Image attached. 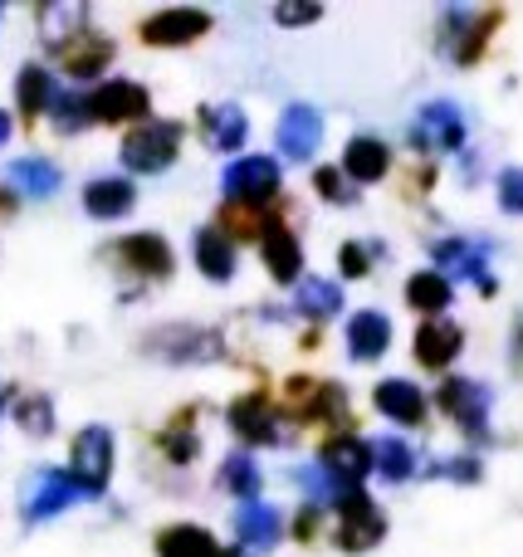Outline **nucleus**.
<instances>
[{
	"label": "nucleus",
	"mask_w": 523,
	"mask_h": 557,
	"mask_svg": "<svg viewBox=\"0 0 523 557\" xmlns=\"http://www.w3.org/2000/svg\"><path fill=\"white\" fill-rule=\"evenodd\" d=\"M387 172H391V147L382 143V137L358 133L348 147H343V176H348V182L372 186V182H382Z\"/></svg>",
	"instance_id": "19"
},
{
	"label": "nucleus",
	"mask_w": 523,
	"mask_h": 557,
	"mask_svg": "<svg viewBox=\"0 0 523 557\" xmlns=\"http://www.w3.org/2000/svg\"><path fill=\"white\" fill-rule=\"evenodd\" d=\"M514 367L523 372V313L514 318Z\"/></svg>",
	"instance_id": "43"
},
{
	"label": "nucleus",
	"mask_w": 523,
	"mask_h": 557,
	"mask_svg": "<svg viewBox=\"0 0 523 557\" xmlns=\"http://www.w3.org/2000/svg\"><path fill=\"white\" fill-rule=\"evenodd\" d=\"M88 123H108V127L152 123V94L142 84H133V78H108V84H98L88 94Z\"/></svg>",
	"instance_id": "4"
},
{
	"label": "nucleus",
	"mask_w": 523,
	"mask_h": 557,
	"mask_svg": "<svg viewBox=\"0 0 523 557\" xmlns=\"http://www.w3.org/2000/svg\"><path fill=\"white\" fill-rule=\"evenodd\" d=\"M436 406L470 435H485L489 425V386L470 382V376H446L436 392Z\"/></svg>",
	"instance_id": "7"
},
{
	"label": "nucleus",
	"mask_w": 523,
	"mask_h": 557,
	"mask_svg": "<svg viewBox=\"0 0 523 557\" xmlns=\"http://www.w3.org/2000/svg\"><path fill=\"white\" fill-rule=\"evenodd\" d=\"M313 186H319V191H323V201H333V206H352L348 176H343V172H333V166H319V172H313Z\"/></svg>",
	"instance_id": "38"
},
{
	"label": "nucleus",
	"mask_w": 523,
	"mask_h": 557,
	"mask_svg": "<svg viewBox=\"0 0 523 557\" xmlns=\"http://www.w3.org/2000/svg\"><path fill=\"white\" fill-rule=\"evenodd\" d=\"M137 206V186L127 176H98V182L84 186V211L94 221H123Z\"/></svg>",
	"instance_id": "21"
},
{
	"label": "nucleus",
	"mask_w": 523,
	"mask_h": 557,
	"mask_svg": "<svg viewBox=\"0 0 523 557\" xmlns=\"http://www.w3.org/2000/svg\"><path fill=\"white\" fill-rule=\"evenodd\" d=\"M10 206H15V196H5V191H0V211H10Z\"/></svg>",
	"instance_id": "45"
},
{
	"label": "nucleus",
	"mask_w": 523,
	"mask_h": 557,
	"mask_svg": "<svg viewBox=\"0 0 523 557\" xmlns=\"http://www.w3.org/2000/svg\"><path fill=\"white\" fill-rule=\"evenodd\" d=\"M440 474H446V480H460V484H475V480H480V460L460 455V460H446V465H440Z\"/></svg>",
	"instance_id": "42"
},
{
	"label": "nucleus",
	"mask_w": 523,
	"mask_h": 557,
	"mask_svg": "<svg viewBox=\"0 0 523 557\" xmlns=\"http://www.w3.org/2000/svg\"><path fill=\"white\" fill-rule=\"evenodd\" d=\"M74 499H78V490H74V480H69V470H39L35 484H29L25 519H29V523L54 519V513H64Z\"/></svg>",
	"instance_id": "20"
},
{
	"label": "nucleus",
	"mask_w": 523,
	"mask_h": 557,
	"mask_svg": "<svg viewBox=\"0 0 523 557\" xmlns=\"http://www.w3.org/2000/svg\"><path fill=\"white\" fill-rule=\"evenodd\" d=\"M206 29H211V15H206V10L176 5V10L147 15L137 35H142V45H152V49H182V45H191V39H201Z\"/></svg>",
	"instance_id": "8"
},
{
	"label": "nucleus",
	"mask_w": 523,
	"mask_h": 557,
	"mask_svg": "<svg viewBox=\"0 0 523 557\" xmlns=\"http://www.w3.org/2000/svg\"><path fill=\"white\" fill-rule=\"evenodd\" d=\"M499 206L523 215V166H509V172L499 176Z\"/></svg>",
	"instance_id": "40"
},
{
	"label": "nucleus",
	"mask_w": 523,
	"mask_h": 557,
	"mask_svg": "<svg viewBox=\"0 0 523 557\" xmlns=\"http://www.w3.org/2000/svg\"><path fill=\"white\" fill-rule=\"evenodd\" d=\"M372 470L387 474V480H411V474H416V450H411L407 441H397V435L372 441Z\"/></svg>",
	"instance_id": "32"
},
{
	"label": "nucleus",
	"mask_w": 523,
	"mask_h": 557,
	"mask_svg": "<svg viewBox=\"0 0 523 557\" xmlns=\"http://www.w3.org/2000/svg\"><path fill=\"white\" fill-rule=\"evenodd\" d=\"M235 533H240V543H250V548H274V543L284 539V519H279V509L250 499L235 513Z\"/></svg>",
	"instance_id": "27"
},
{
	"label": "nucleus",
	"mask_w": 523,
	"mask_h": 557,
	"mask_svg": "<svg viewBox=\"0 0 523 557\" xmlns=\"http://www.w3.org/2000/svg\"><path fill=\"white\" fill-rule=\"evenodd\" d=\"M10 182H15L25 196H54L59 166L45 162V157H20V162H10Z\"/></svg>",
	"instance_id": "30"
},
{
	"label": "nucleus",
	"mask_w": 523,
	"mask_h": 557,
	"mask_svg": "<svg viewBox=\"0 0 523 557\" xmlns=\"http://www.w3.org/2000/svg\"><path fill=\"white\" fill-rule=\"evenodd\" d=\"M196 270H201L211 284H231L235 274V240L221 231V225H206L196 235Z\"/></svg>",
	"instance_id": "25"
},
{
	"label": "nucleus",
	"mask_w": 523,
	"mask_h": 557,
	"mask_svg": "<svg viewBox=\"0 0 523 557\" xmlns=\"http://www.w3.org/2000/svg\"><path fill=\"white\" fill-rule=\"evenodd\" d=\"M294 308H299L303 318H313V323H328L333 313H343V288L328 284V278H303Z\"/></svg>",
	"instance_id": "29"
},
{
	"label": "nucleus",
	"mask_w": 523,
	"mask_h": 557,
	"mask_svg": "<svg viewBox=\"0 0 523 557\" xmlns=\"http://www.w3.org/2000/svg\"><path fill=\"white\" fill-rule=\"evenodd\" d=\"M460 347H465V333H460V323H450V318H426V323L416 327V362L426 367V372H446L460 357Z\"/></svg>",
	"instance_id": "16"
},
{
	"label": "nucleus",
	"mask_w": 523,
	"mask_h": 557,
	"mask_svg": "<svg viewBox=\"0 0 523 557\" xmlns=\"http://www.w3.org/2000/svg\"><path fill=\"white\" fill-rule=\"evenodd\" d=\"M225 416H231V431L245 445H279V416H274V406L260 392H245L240 401H231Z\"/></svg>",
	"instance_id": "14"
},
{
	"label": "nucleus",
	"mask_w": 523,
	"mask_h": 557,
	"mask_svg": "<svg viewBox=\"0 0 523 557\" xmlns=\"http://www.w3.org/2000/svg\"><path fill=\"white\" fill-rule=\"evenodd\" d=\"M260 255L274 284H303V245L289 225H270V235L260 240Z\"/></svg>",
	"instance_id": "18"
},
{
	"label": "nucleus",
	"mask_w": 523,
	"mask_h": 557,
	"mask_svg": "<svg viewBox=\"0 0 523 557\" xmlns=\"http://www.w3.org/2000/svg\"><path fill=\"white\" fill-rule=\"evenodd\" d=\"M284 411L294 421H323V416H343V386L313 382V376H289L284 382Z\"/></svg>",
	"instance_id": "10"
},
{
	"label": "nucleus",
	"mask_w": 523,
	"mask_h": 557,
	"mask_svg": "<svg viewBox=\"0 0 523 557\" xmlns=\"http://www.w3.org/2000/svg\"><path fill=\"white\" fill-rule=\"evenodd\" d=\"M319 465H323V484H328L333 494L362 490V480L372 474V445L358 441L352 431H338V435H328V441H323Z\"/></svg>",
	"instance_id": "6"
},
{
	"label": "nucleus",
	"mask_w": 523,
	"mask_h": 557,
	"mask_svg": "<svg viewBox=\"0 0 523 557\" xmlns=\"http://www.w3.org/2000/svg\"><path fill=\"white\" fill-rule=\"evenodd\" d=\"M10 133H15V123H10V113H5V108H0V147L10 143Z\"/></svg>",
	"instance_id": "44"
},
{
	"label": "nucleus",
	"mask_w": 523,
	"mask_h": 557,
	"mask_svg": "<svg viewBox=\"0 0 523 557\" xmlns=\"http://www.w3.org/2000/svg\"><path fill=\"white\" fill-rule=\"evenodd\" d=\"M372 406H377L387 421H397V425H421L426 421V392H421L416 382H407V376H387V382H377Z\"/></svg>",
	"instance_id": "17"
},
{
	"label": "nucleus",
	"mask_w": 523,
	"mask_h": 557,
	"mask_svg": "<svg viewBox=\"0 0 523 557\" xmlns=\"http://www.w3.org/2000/svg\"><path fill=\"white\" fill-rule=\"evenodd\" d=\"M0 15H5V10H0Z\"/></svg>",
	"instance_id": "47"
},
{
	"label": "nucleus",
	"mask_w": 523,
	"mask_h": 557,
	"mask_svg": "<svg viewBox=\"0 0 523 557\" xmlns=\"http://www.w3.org/2000/svg\"><path fill=\"white\" fill-rule=\"evenodd\" d=\"M54 59L69 78H98L113 64V39L98 35V29H84V35H74L64 49H54Z\"/></svg>",
	"instance_id": "15"
},
{
	"label": "nucleus",
	"mask_w": 523,
	"mask_h": 557,
	"mask_svg": "<svg viewBox=\"0 0 523 557\" xmlns=\"http://www.w3.org/2000/svg\"><path fill=\"white\" fill-rule=\"evenodd\" d=\"M201 137H206V147H215V152H240L245 137H250V117H245L235 103L201 108Z\"/></svg>",
	"instance_id": "22"
},
{
	"label": "nucleus",
	"mask_w": 523,
	"mask_h": 557,
	"mask_svg": "<svg viewBox=\"0 0 523 557\" xmlns=\"http://www.w3.org/2000/svg\"><path fill=\"white\" fill-rule=\"evenodd\" d=\"M221 484H225V490H231L240 504H250L254 494H260V465H254L245 450H235L231 460L221 465Z\"/></svg>",
	"instance_id": "34"
},
{
	"label": "nucleus",
	"mask_w": 523,
	"mask_h": 557,
	"mask_svg": "<svg viewBox=\"0 0 523 557\" xmlns=\"http://www.w3.org/2000/svg\"><path fill=\"white\" fill-rule=\"evenodd\" d=\"M221 191H225V206H264L279 201V162L274 157H235L221 176Z\"/></svg>",
	"instance_id": "3"
},
{
	"label": "nucleus",
	"mask_w": 523,
	"mask_h": 557,
	"mask_svg": "<svg viewBox=\"0 0 523 557\" xmlns=\"http://www.w3.org/2000/svg\"><path fill=\"white\" fill-rule=\"evenodd\" d=\"M186 421H191V416H182L176 425H166V435H162V450L172 455L176 465H191L196 460V435L186 431Z\"/></svg>",
	"instance_id": "37"
},
{
	"label": "nucleus",
	"mask_w": 523,
	"mask_h": 557,
	"mask_svg": "<svg viewBox=\"0 0 523 557\" xmlns=\"http://www.w3.org/2000/svg\"><path fill=\"white\" fill-rule=\"evenodd\" d=\"M387 347H391V318L387 313H377V308H362V313H352V323H348V352H352V362H377Z\"/></svg>",
	"instance_id": "23"
},
{
	"label": "nucleus",
	"mask_w": 523,
	"mask_h": 557,
	"mask_svg": "<svg viewBox=\"0 0 523 557\" xmlns=\"http://www.w3.org/2000/svg\"><path fill=\"white\" fill-rule=\"evenodd\" d=\"M323 143V117L313 103H289L279 117V152L289 162H309Z\"/></svg>",
	"instance_id": "13"
},
{
	"label": "nucleus",
	"mask_w": 523,
	"mask_h": 557,
	"mask_svg": "<svg viewBox=\"0 0 523 557\" xmlns=\"http://www.w3.org/2000/svg\"><path fill=\"white\" fill-rule=\"evenodd\" d=\"M49 113H54V127H59L64 137L78 133V127L88 123V94H59Z\"/></svg>",
	"instance_id": "36"
},
{
	"label": "nucleus",
	"mask_w": 523,
	"mask_h": 557,
	"mask_svg": "<svg viewBox=\"0 0 523 557\" xmlns=\"http://www.w3.org/2000/svg\"><path fill=\"white\" fill-rule=\"evenodd\" d=\"M338 270L348 274V278H368V270H372V255H368V245H358V240H348L338 250Z\"/></svg>",
	"instance_id": "39"
},
{
	"label": "nucleus",
	"mask_w": 523,
	"mask_h": 557,
	"mask_svg": "<svg viewBox=\"0 0 523 557\" xmlns=\"http://www.w3.org/2000/svg\"><path fill=\"white\" fill-rule=\"evenodd\" d=\"M333 513H338V548L343 553H368L387 539V519H382V509L372 504V494H362V490L333 494Z\"/></svg>",
	"instance_id": "5"
},
{
	"label": "nucleus",
	"mask_w": 523,
	"mask_h": 557,
	"mask_svg": "<svg viewBox=\"0 0 523 557\" xmlns=\"http://www.w3.org/2000/svg\"><path fill=\"white\" fill-rule=\"evenodd\" d=\"M69 480L84 499H98L113 480V431L108 425H84L69 445Z\"/></svg>",
	"instance_id": "1"
},
{
	"label": "nucleus",
	"mask_w": 523,
	"mask_h": 557,
	"mask_svg": "<svg viewBox=\"0 0 523 557\" xmlns=\"http://www.w3.org/2000/svg\"><path fill=\"white\" fill-rule=\"evenodd\" d=\"M0 411H5V392H0Z\"/></svg>",
	"instance_id": "46"
},
{
	"label": "nucleus",
	"mask_w": 523,
	"mask_h": 557,
	"mask_svg": "<svg viewBox=\"0 0 523 557\" xmlns=\"http://www.w3.org/2000/svg\"><path fill=\"white\" fill-rule=\"evenodd\" d=\"M147 347L166 362H215L221 357V337L206 333V327H157Z\"/></svg>",
	"instance_id": "11"
},
{
	"label": "nucleus",
	"mask_w": 523,
	"mask_h": 557,
	"mask_svg": "<svg viewBox=\"0 0 523 557\" xmlns=\"http://www.w3.org/2000/svg\"><path fill=\"white\" fill-rule=\"evenodd\" d=\"M54 78H49V69L39 64H25L15 78V103H20V117L25 123H35V117H45L49 108H54Z\"/></svg>",
	"instance_id": "26"
},
{
	"label": "nucleus",
	"mask_w": 523,
	"mask_h": 557,
	"mask_svg": "<svg viewBox=\"0 0 523 557\" xmlns=\"http://www.w3.org/2000/svg\"><path fill=\"white\" fill-rule=\"evenodd\" d=\"M10 411H15L20 431H29V435H49V431H54V401H49L45 392H20L15 401H10Z\"/></svg>",
	"instance_id": "33"
},
{
	"label": "nucleus",
	"mask_w": 523,
	"mask_h": 557,
	"mask_svg": "<svg viewBox=\"0 0 523 557\" xmlns=\"http://www.w3.org/2000/svg\"><path fill=\"white\" fill-rule=\"evenodd\" d=\"M270 225H279V221H270L264 211H254V206H225L221 211V231H235L240 240H250V235H270Z\"/></svg>",
	"instance_id": "35"
},
{
	"label": "nucleus",
	"mask_w": 523,
	"mask_h": 557,
	"mask_svg": "<svg viewBox=\"0 0 523 557\" xmlns=\"http://www.w3.org/2000/svg\"><path fill=\"white\" fill-rule=\"evenodd\" d=\"M113 255H117V260H123L133 274H142V278H166V274L176 270V260H172V245H166L157 231L123 235V240L113 245Z\"/></svg>",
	"instance_id": "12"
},
{
	"label": "nucleus",
	"mask_w": 523,
	"mask_h": 557,
	"mask_svg": "<svg viewBox=\"0 0 523 557\" xmlns=\"http://www.w3.org/2000/svg\"><path fill=\"white\" fill-rule=\"evenodd\" d=\"M157 557H235V553L221 548L215 533L201 529V523H172V529L157 533Z\"/></svg>",
	"instance_id": "24"
},
{
	"label": "nucleus",
	"mask_w": 523,
	"mask_h": 557,
	"mask_svg": "<svg viewBox=\"0 0 523 557\" xmlns=\"http://www.w3.org/2000/svg\"><path fill=\"white\" fill-rule=\"evenodd\" d=\"M323 15V5H279L274 10V20H279V25H313V20Z\"/></svg>",
	"instance_id": "41"
},
{
	"label": "nucleus",
	"mask_w": 523,
	"mask_h": 557,
	"mask_svg": "<svg viewBox=\"0 0 523 557\" xmlns=\"http://www.w3.org/2000/svg\"><path fill=\"white\" fill-rule=\"evenodd\" d=\"M176 152H182V127L162 123V117H152L142 127H127V137H123V166L137 176L166 172L176 162Z\"/></svg>",
	"instance_id": "2"
},
{
	"label": "nucleus",
	"mask_w": 523,
	"mask_h": 557,
	"mask_svg": "<svg viewBox=\"0 0 523 557\" xmlns=\"http://www.w3.org/2000/svg\"><path fill=\"white\" fill-rule=\"evenodd\" d=\"M450 298H456V288H450V278L440 270H421L407 278V304L416 313H446Z\"/></svg>",
	"instance_id": "28"
},
{
	"label": "nucleus",
	"mask_w": 523,
	"mask_h": 557,
	"mask_svg": "<svg viewBox=\"0 0 523 557\" xmlns=\"http://www.w3.org/2000/svg\"><path fill=\"white\" fill-rule=\"evenodd\" d=\"M465 143V117L456 103H426L411 123V147L416 152H456Z\"/></svg>",
	"instance_id": "9"
},
{
	"label": "nucleus",
	"mask_w": 523,
	"mask_h": 557,
	"mask_svg": "<svg viewBox=\"0 0 523 557\" xmlns=\"http://www.w3.org/2000/svg\"><path fill=\"white\" fill-rule=\"evenodd\" d=\"M84 20H88L84 5H45V10H39V25H45V45H49V49H64L74 35H84Z\"/></svg>",
	"instance_id": "31"
}]
</instances>
